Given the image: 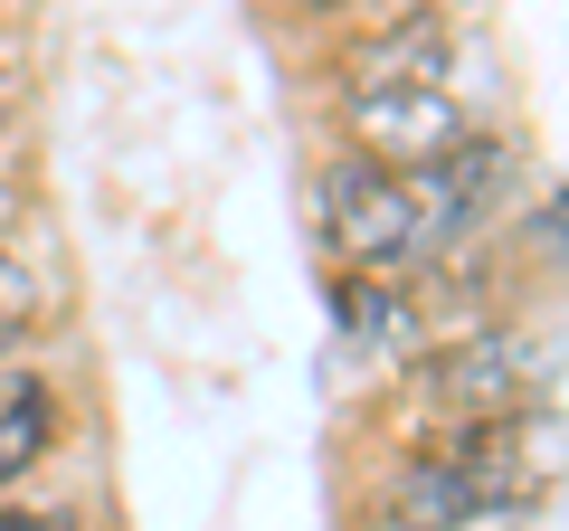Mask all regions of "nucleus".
Masks as SVG:
<instances>
[{
  "label": "nucleus",
  "instance_id": "1",
  "mask_svg": "<svg viewBox=\"0 0 569 531\" xmlns=\"http://www.w3.org/2000/svg\"><path fill=\"white\" fill-rule=\"evenodd\" d=\"M531 152L512 123H475L447 162L389 171L361 152L313 162V238H323V275H370V285H437L447 266L485 257L503 219L522 209Z\"/></svg>",
  "mask_w": 569,
  "mask_h": 531
},
{
  "label": "nucleus",
  "instance_id": "2",
  "mask_svg": "<svg viewBox=\"0 0 569 531\" xmlns=\"http://www.w3.org/2000/svg\"><path fill=\"white\" fill-rule=\"evenodd\" d=\"M550 342L522 313H475L447 323L418 361L389 370V447H427V437L485 428V418H522L550 409Z\"/></svg>",
  "mask_w": 569,
  "mask_h": 531
},
{
  "label": "nucleus",
  "instance_id": "3",
  "mask_svg": "<svg viewBox=\"0 0 569 531\" xmlns=\"http://www.w3.org/2000/svg\"><path fill=\"white\" fill-rule=\"evenodd\" d=\"M332 152H361L389 171H427L466 143L485 104L466 96V77H408V86H323Z\"/></svg>",
  "mask_w": 569,
  "mask_h": 531
},
{
  "label": "nucleus",
  "instance_id": "4",
  "mask_svg": "<svg viewBox=\"0 0 569 531\" xmlns=\"http://www.w3.org/2000/svg\"><path fill=\"white\" fill-rule=\"evenodd\" d=\"M408 77H466L456 0H408V10H389V20L323 48V86H408Z\"/></svg>",
  "mask_w": 569,
  "mask_h": 531
},
{
  "label": "nucleus",
  "instance_id": "5",
  "mask_svg": "<svg viewBox=\"0 0 569 531\" xmlns=\"http://www.w3.org/2000/svg\"><path fill=\"white\" fill-rule=\"evenodd\" d=\"M67 437H77L67 370L48 361V351L0 361V503H10V493H48V474L67 465Z\"/></svg>",
  "mask_w": 569,
  "mask_h": 531
},
{
  "label": "nucleus",
  "instance_id": "6",
  "mask_svg": "<svg viewBox=\"0 0 569 531\" xmlns=\"http://www.w3.org/2000/svg\"><path fill=\"white\" fill-rule=\"evenodd\" d=\"M323 294H332V332H342V351L351 361H370L389 380L399 361H418L427 342H437V313H427V285H370V275H323Z\"/></svg>",
  "mask_w": 569,
  "mask_h": 531
},
{
  "label": "nucleus",
  "instance_id": "7",
  "mask_svg": "<svg viewBox=\"0 0 569 531\" xmlns=\"http://www.w3.org/2000/svg\"><path fill=\"white\" fill-rule=\"evenodd\" d=\"M48 342H58V275L29 238H0V361H29Z\"/></svg>",
  "mask_w": 569,
  "mask_h": 531
},
{
  "label": "nucleus",
  "instance_id": "8",
  "mask_svg": "<svg viewBox=\"0 0 569 531\" xmlns=\"http://www.w3.org/2000/svg\"><path fill=\"white\" fill-rule=\"evenodd\" d=\"M522 247H531V266H550V275L569 285V171L531 190V209H522Z\"/></svg>",
  "mask_w": 569,
  "mask_h": 531
},
{
  "label": "nucleus",
  "instance_id": "9",
  "mask_svg": "<svg viewBox=\"0 0 569 531\" xmlns=\"http://www.w3.org/2000/svg\"><path fill=\"white\" fill-rule=\"evenodd\" d=\"M276 20H305V29H332V39H351V29L389 20V10H408V0H266Z\"/></svg>",
  "mask_w": 569,
  "mask_h": 531
},
{
  "label": "nucleus",
  "instance_id": "10",
  "mask_svg": "<svg viewBox=\"0 0 569 531\" xmlns=\"http://www.w3.org/2000/svg\"><path fill=\"white\" fill-rule=\"evenodd\" d=\"M0 531H96V522H86L77 493H10L0 503Z\"/></svg>",
  "mask_w": 569,
  "mask_h": 531
},
{
  "label": "nucleus",
  "instance_id": "11",
  "mask_svg": "<svg viewBox=\"0 0 569 531\" xmlns=\"http://www.w3.org/2000/svg\"><path fill=\"white\" fill-rule=\"evenodd\" d=\"M0 238H29V181L0 171Z\"/></svg>",
  "mask_w": 569,
  "mask_h": 531
},
{
  "label": "nucleus",
  "instance_id": "12",
  "mask_svg": "<svg viewBox=\"0 0 569 531\" xmlns=\"http://www.w3.org/2000/svg\"><path fill=\"white\" fill-rule=\"evenodd\" d=\"M0 20H20V10H10V0H0Z\"/></svg>",
  "mask_w": 569,
  "mask_h": 531
},
{
  "label": "nucleus",
  "instance_id": "13",
  "mask_svg": "<svg viewBox=\"0 0 569 531\" xmlns=\"http://www.w3.org/2000/svg\"><path fill=\"white\" fill-rule=\"evenodd\" d=\"M10 10H20V0H10Z\"/></svg>",
  "mask_w": 569,
  "mask_h": 531
}]
</instances>
